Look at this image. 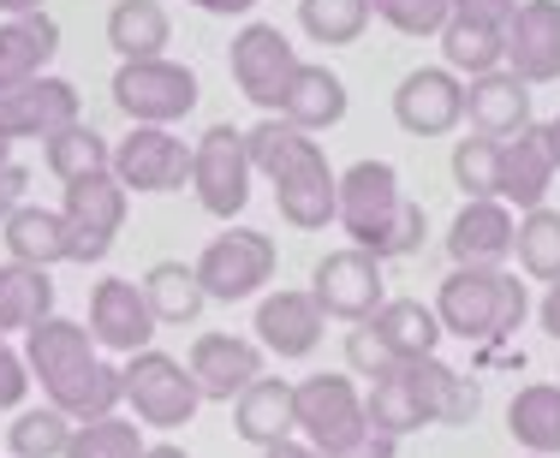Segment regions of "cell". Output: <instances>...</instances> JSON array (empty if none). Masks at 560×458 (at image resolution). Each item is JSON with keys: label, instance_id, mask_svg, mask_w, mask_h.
<instances>
[{"label": "cell", "instance_id": "obj_1", "mask_svg": "<svg viewBox=\"0 0 560 458\" xmlns=\"http://www.w3.org/2000/svg\"><path fill=\"white\" fill-rule=\"evenodd\" d=\"M24 363L31 381H43L48 406L66 411L72 423H96V416L119 411V369L102 363V345L90 340L84 321L48 316L24 333Z\"/></svg>", "mask_w": 560, "mask_h": 458}, {"label": "cell", "instance_id": "obj_2", "mask_svg": "<svg viewBox=\"0 0 560 458\" xmlns=\"http://www.w3.org/2000/svg\"><path fill=\"white\" fill-rule=\"evenodd\" d=\"M245 150H250V167L269 173L280 221L299 226V233H323V226H335L340 173L328 167L323 143H316L311 131H292L287 119H262V126L245 131Z\"/></svg>", "mask_w": 560, "mask_h": 458}, {"label": "cell", "instance_id": "obj_3", "mask_svg": "<svg viewBox=\"0 0 560 458\" xmlns=\"http://www.w3.org/2000/svg\"><path fill=\"white\" fill-rule=\"evenodd\" d=\"M335 226H346L358 250H370L376 262H399V256H418L430 238L423 203L399 197V173L388 161H358L340 173L335 185Z\"/></svg>", "mask_w": 560, "mask_h": 458}, {"label": "cell", "instance_id": "obj_4", "mask_svg": "<svg viewBox=\"0 0 560 458\" xmlns=\"http://www.w3.org/2000/svg\"><path fill=\"white\" fill-rule=\"evenodd\" d=\"M525 316H530V292H525V280L506 274V268H453L442 280V292H435V321H442V333H453V340H465V345H495Z\"/></svg>", "mask_w": 560, "mask_h": 458}, {"label": "cell", "instance_id": "obj_5", "mask_svg": "<svg viewBox=\"0 0 560 458\" xmlns=\"http://www.w3.org/2000/svg\"><path fill=\"white\" fill-rule=\"evenodd\" d=\"M119 406L138 416L143 428H162V435H173V428H185L197 416L203 394H197L185 357L155 352V345H150V352H131V363L119 369Z\"/></svg>", "mask_w": 560, "mask_h": 458}, {"label": "cell", "instance_id": "obj_6", "mask_svg": "<svg viewBox=\"0 0 560 458\" xmlns=\"http://www.w3.org/2000/svg\"><path fill=\"white\" fill-rule=\"evenodd\" d=\"M299 435L311 441L323 458H346L358 441L370 435V416H364V394H358L352 375H304L299 381Z\"/></svg>", "mask_w": 560, "mask_h": 458}, {"label": "cell", "instance_id": "obj_7", "mask_svg": "<svg viewBox=\"0 0 560 458\" xmlns=\"http://www.w3.org/2000/svg\"><path fill=\"white\" fill-rule=\"evenodd\" d=\"M191 268H197L203 298L245 304V298H257V292L275 280V238L257 233V226H226V233L209 238Z\"/></svg>", "mask_w": 560, "mask_h": 458}, {"label": "cell", "instance_id": "obj_8", "mask_svg": "<svg viewBox=\"0 0 560 458\" xmlns=\"http://www.w3.org/2000/svg\"><path fill=\"white\" fill-rule=\"evenodd\" d=\"M126 203H131V191L114 179V173H90V179L66 185V197H60V221H66V262L96 268L102 256L114 250L119 226H126Z\"/></svg>", "mask_w": 560, "mask_h": 458}, {"label": "cell", "instance_id": "obj_9", "mask_svg": "<svg viewBox=\"0 0 560 458\" xmlns=\"http://www.w3.org/2000/svg\"><path fill=\"white\" fill-rule=\"evenodd\" d=\"M250 150H245V131L233 126H209L203 138L191 143V191L203 214L215 221H238L250 203Z\"/></svg>", "mask_w": 560, "mask_h": 458}, {"label": "cell", "instance_id": "obj_10", "mask_svg": "<svg viewBox=\"0 0 560 458\" xmlns=\"http://www.w3.org/2000/svg\"><path fill=\"white\" fill-rule=\"evenodd\" d=\"M114 107L138 126H173L197 107V72L179 60H119Z\"/></svg>", "mask_w": 560, "mask_h": 458}, {"label": "cell", "instance_id": "obj_11", "mask_svg": "<svg viewBox=\"0 0 560 458\" xmlns=\"http://www.w3.org/2000/svg\"><path fill=\"white\" fill-rule=\"evenodd\" d=\"M388 268L376 262L370 250L346 245V250H328L323 262L311 268V298L323 304L328 321H346V328H358V321H370L382 304H388Z\"/></svg>", "mask_w": 560, "mask_h": 458}, {"label": "cell", "instance_id": "obj_12", "mask_svg": "<svg viewBox=\"0 0 560 458\" xmlns=\"http://www.w3.org/2000/svg\"><path fill=\"white\" fill-rule=\"evenodd\" d=\"M226 66H233V84L250 107L280 114V102H287V90H292V78H299L304 60L292 54V43L275 24H245V31L233 36V48H226Z\"/></svg>", "mask_w": 560, "mask_h": 458}, {"label": "cell", "instance_id": "obj_13", "mask_svg": "<svg viewBox=\"0 0 560 458\" xmlns=\"http://www.w3.org/2000/svg\"><path fill=\"white\" fill-rule=\"evenodd\" d=\"M114 179L138 197H167L191 185V143H179L167 126H131L114 143Z\"/></svg>", "mask_w": 560, "mask_h": 458}, {"label": "cell", "instance_id": "obj_14", "mask_svg": "<svg viewBox=\"0 0 560 458\" xmlns=\"http://www.w3.org/2000/svg\"><path fill=\"white\" fill-rule=\"evenodd\" d=\"M84 328H90V340L102 345V352H119V357H131V352H150V340H155V328L162 321L150 316V298H143V286L138 280H119V274H102L96 280V292H90V309H84Z\"/></svg>", "mask_w": 560, "mask_h": 458}, {"label": "cell", "instance_id": "obj_15", "mask_svg": "<svg viewBox=\"0 0 560 458\" xmlns=\"http://www.w3.org/2000/svg\"><path fill=\"white\" fill-rule=\"evenodd\" d=\"M465 119V84L447 66H418L394 84V126L411 138H447Z\"/></svg>", "mask_w": 560, "mask_h": 458}, {"label": "cell", "instance_id": "obj_16", "mask_svg": "<svg viewBox=\"0 0 560 458\" xmlns=\"http://www.w3.org/2000/svg\"><path fill=\"white\" fill-rule=\"evenodd\" d=\"M78 90L66 78H31L19 90H0V138L19 143V138H55V131L78 126Z\"/></svg>", "mask_w": 560, "mask_h": 458}, {"label": "cell", "instance_id": "obj_17", "mask_svg": "<svg viewBox=\"0 0 560 458\" xmlns=\"http://www.w3.org/2000/svg\"><path fill=\"white\" fill-rule=\"evenodd\" d=\"M250 328H257V345L269 357L299 363V357H311L316 345H323L328 316H323V304H316L311 292H287V286H280V292H269V298L257 304Z\"/></svg>", "mask_w": 560, "mask_h": 458}, {"label": "cell", "instance_id": "obj_18", "mask_svg": "<svg viewBox=\"0 0 560 458\" xmlns=\"http://www.w3.org/2000/svg\"><path fill=\"white\" fill-rule=\"evenodd\" d=\"M506 72L518 84H555L560 78V0H525L506 24Z\"/></svg>", "mask_w": 560, "mask_h": 458}, {"label": "cell", "instance_id": "obj_19", "mask_svg": "<svg viewBox=\"0 0 560 458\" xmlns=\"http://www.w3.org/2000/svg\"><path fill=\"white\" fill-rule=\"evenodd\" d=\"M518 221L501 197H483V203H465L447 226V256L453 268H501L513 256Z\"/></svg>", "mask_w": 560, "mask_h": 458}, {"label": "cell", "instance_id": "obj_20", "mask_svg": "<svg viewBox=\"0 0 560 458\" xmlns=\"http://www.w3.org/2000/svg\"><path fill=\"white\" fill-rule=\"evenodd\" d=\"M233 435L245 447H280L299 435V381L280 375H257L245 394L233 399Z\"/></svg>", "mask_w": 560, "mask_h": 458}, {"label": "cell", "instance_id": "obj_21", "mask_svg": "<svg viewBox=\"0 0 560 458\" xmlns=\"http://www.w3.org/2000/svg\"><path fill=\"white\" fill-rule=\"evenodd\" d=\"M185 369H191L203 399H238L262 375V345L238 340V333H203L191 345V357H185Z\"/></svg>", "mask_w": 560, "mask_h": 458}, {"label": "cell", "instance_id": "obj_22", "mask_svg": "<svg viewBox=\"0 0 560 458\" xmlns=\"http://www.w3.org/2000/svg\"><path fill=\"white\" fill-rule=\"evenodd\" d=\"M465 119H471V138H489V143H513L518 131H530V84H518L513 72H489V78H471L465 90Z\"/></svg>", "mask_w": 560, "mask_h": 458}, {"label": "cell", "instance_id": "obj_23", "mask_svg": "<svg viewBox=\"0 0 560 458\" xmlns=\"http://www.w3.org/2000/svg\"><path fill=\"white\" fill-rule=\"evenodd\" d=\"M549 185H555V155L542 143V126L518 131L513 143H501V203L530 214L549 203Z\"/></svg>", "mask_w": 560, "mask_h": 458}, {"label": "cell", "instance_id": "obj_24", "mask_svg": "<svg viewBox=\"0 0 560 458\" xmlns=\"http://www.w3.org/2000/svg\"><path fill=\"white\" fill-rule=\"evenodd\" d=\"M55 54H60V24L48 12L0 19V90H19L31 78H43Z\"/></svg>", "mask_w": 560, "mask_h": 458}, {"label": "cell", "instance_id": "obj_25", "mask_svg": "<svg viewBox=\"0 0 560 458\" xmlns=\"http://www.w3.org/2000/svg\"><path fill=\"white\" fill-rule=\"evenodd\" d=\"M346 84H340V72H328V66H299V78H292V90H287V102H280V119H287L292 131H335L340 119H346Z\"/></svg>", "mask_w": 560, "mask_h": 458}, {"label": "cell", "instance_id": "obj_26", "mask_svg": "<svg viewBox=\"0 0 560 458\" xmlns=\"http://www.w3.org/2000/svg\"><path fill=\"white\" fill-rule=\"evenodd\" d=\"M108 43L119 60H167L173 19L162 0H114L108 12Z\"/></svg>", "mask_w": 560, "mask_h": 458}, {"label": "cell", "instance_id": "obj_27", "mask_svg": "<svg viewBox=\"0 0 560 458\" xmlns=\"http://www.w3.org/2000/svg\"><path fill=\"white\" fill-rule=\"evenodd\" d=\"M370 328L382 333V345L399 357V363H418V357H435L442 345V321H435V304L423 298H388L370 316Z\"/></svg>", "mask_w": 560, "mask_h": 458}, {"label": "cell", "instance_id": "obj_28", "mask_svg": "<svg viewBox=\"0 0 560 458\" xmlns=\"http://www.w3.org/2000/svg\"><path fill=\"white\" fill-rule=\"evenodd\" d=\"M406 375H411V387H418V399H423V411H430V423H447V428H465L477 416V381H465L459 369H447L442 357H418V363H406Z\"/></svg>", "mask_w": 560, "mask_h": 458}, {"label": "cell", "instance_id": "obj_29", "mask_svg": "<svg viewBox=\"0 0 560 458\" xmlns=\"http://www.w3.org/2000/svg\"><path fill=\"white\" fill-rule=\"evenodd\" d=\"M0 238H7V256H12V262H24V268L66 262V221H60V209L19 203L7 214V226H0Z\"/></svg>", "mask_w": 560, "mask_h": 458}, {"label": "cell", "instance_id": "obj_30", "mask_svg": "<svg viewBox=\"0 0 560 458\" xmlns=\"http://www.w3.org/2000/svg\"><path fill=\"white\" fill-rule=\"evenodd\" d=\"M506 435L530 458H555L560 453V381L518 387L513 406H506Z\"/></svg>", "mask_w": 560, "mask_h": 458}, {"label": "cell", "instance_id": "obj_31", "mask_svg": "<svg viewBox=\"0 0 560 458\" xmlns=\"http://www.w3.org/2000/svg\"><path fill=\"white\" fill-rule=\"evenodd\" d=\"M48 316H55V280H48V268H24V262L0 268V340L7 333H31Z\"/></svg>", "mask_w": 560, "mask_h": 458}, {"label": "cell", "instance_id": "obj_32", "mask_svg": "<svg viewBox=\"0 0 560 458\" xmlns=\"http://www.w3.org/2000/svg\"><path fill=\"white\" fill-rule=\"evenodd\" d=\"M364 416H370V428H376V435H394V441H406L411 428H430V411H423V399H418V387H411L406 363H394L388 375H376V381H370Z\"/></svg>", "mask_w": 560, "mask_h": 458}, {"label": "cell", "instance_id": "obj_33", "mask_svg": "<svg viewBox=\"0 0 560 458\" xmlns=\"http://www.w3.org/2000/svg\"><path fill=\"white\" fill-rule=\"evenodd\" d=\"M138 286H143L150 316L162 321V328H185V321H197V316H203V304H209L203 286H197V268H185V262H155Z\"/></svg>", "mask_w": 560, "mask_h": 458}, {"label": "cell", "instance_id": "obj_34", "mask_svg": "<svg viewBox=\"0 0 560 458\" xmlns=\"http://www.w3.org/2000/svg\"><path fill=\"white\" fill-rule=\"evenodd\" d=\"M442 60H447V72H465V78L501 72V66H506V31H495V24H477V19H447Z\"/></svg>", "mask_w": 560, "mask_h": 458}, {"label": "cell", "instance_id": "obj_35", "mask_svg": "<svg viewBox=\"0 0 560 458\" xmlns=\"http://www.w3.org/2000/svg\"><path fill=\"white\" fill-rule=\"evenodd\" d=\"M43 161H48V173H55L60 185H78V179H90V173H108L114 167V143L102 138L96 126H66L55 131V138L43 143Z\"/></svg>", "mask_w": 560, "mask_h": 458}, {"label": "cell", "instance_id": "obj_36", "mask_svg": "<svg viewBox=\"0 0 560 458\" xmlns=\"http://www.w3.org/2000/svg\"><path fill=\"white\" fill-rule=\"evenodd\" d=\"M513 256H518V268H525L530 280H542V286H555V280H560V214L549 203L518 214Z\"/></svg>", "mask_w": 560, "mask_h": 458}, {"label": "cell", "instance_id": "obj_37", "mask_svg": "<svg viewBox=\"0 0 560 458\" xmlns=\"http://www.w3.org/2000/svg\"><path fill=\"white\" fill-rule=\"evenodd\" d=\"M370 24V0H299V31L323 48H352Z\"/></svg>", "mask_w": 560, "mask_h": 458}, {"label": "cell", "instance_id": "obj_38", "mask_svg": "<svg viewBox=\"0 0 560 458\" xmlns=\"http://www.w3.org/2000/svg\"><path fill=\"white\" fill-rule=\"evenodd\" d=\"M72 416L55 411V406H36V411H19L7 428V453L12 458H66V441H72Z\"/></svg>", "mask_w": 560, "mask_h": 458}, {"label": "cell", "instance_id": "obj_39", "mask_svg": "<svg viewBox=\"0 0 560 458\" xmlns=\"http://www.w3.org/2000/svg\"><path fill=\"white\" fill-rule=\"evenodd\" d=\"M66 458H143V435L138 416H96V423H78L66 441Z\"/></svg>", "mask_w": 560, "mask_h": 458}, {"label": "cell", "instance_id": "obj_40", "mask_svg": "<svg viewBox=\"0 0 560 458\" xmlns=\"http://www.w3.org/2000/svg\"><path fill=\"white\" fill-rule=\"evenodd\" d=\"M453 185H459L465 203L501 197V143H489V138H459L453 143Z\"/></svg>", "mask_w": 560, "mask_h": 458}, {"label": "cell", "instance_id": "obj_41", "mask_svg": "<svg viewBox=\"0 0 560 458\" xmlns=\"http://www.w3.org/2000/svg\"><path fill=\"white\" fill-rule=\"evenodd\" d=\"M370 19H382L399 36H442L453 7L447 0H370Z\"/></svg>", "mask_w": 560, "mask_h": 458}, {"label": "cell", "instance_id": "obj_42", "mask_svg": "<svg viewBox=\"0 0 560 458\" xmlns=\"http://www.w3.org/2000/svg\"><path fill=\"white\" fill-rule=\"evenodd\" d=\"M346 363H352L364 381H376V375H388L399 357L388 352V345H382V333L370 328V321H358V328H346Z\"/></svg>", "mask_w": 560, "mask_h": 458}, {"label": "cell", "instance_id": "obj_43", "mask_svg": "<svg viewBox=\"0 0 560 458\" xmlns=\"http://www.w3.org/2000/svg\"><path fill=\"white\" fill-rule=\"evenodd\" d=\"M24 394H31V363H24V352H12L0 340V411H19Z\"/></svg>", "mask_w": 560, "mask_h": 458}, {"label": "cell", "instance_id": "obj_44", "mask_svg": "<svg viewBox=\"0 0 560 458\" xmlns=\"http://www.w3.org/2000/svg\"><path fill=\"white\" fill-rule=\"evenodd\" d=\"M453 19H477V24H495V31H506L518 12V0H447Z\"/></svg>", "mask_w": 560, "mask_h": 458}, {"label": "cell", "instance_id": "obj_45", "mask_svg": "<svg viewBox=\"0 0 560 458\" xmlns=\"http://www.w3.org/2000/svg\"><path fill=\"white\" fill-rule=\"evenodd\" d=\"M24 185H31V167H19V161L0 167V226H7V214L24 203Z\"/></svg>", "mask_w": 560, "mask_h": 458}, {"label": "cell", "instance_id": "obj_46", "mask_svg": "<svg viewBox=\"0 0 560 458\" xmlns=\"http://www.w3.org/2000/svg\"><path fill=\"white\" fill-rule=\"evenodd\" d=\"M394 453H399V441H394V435H376V428H370V435L358 441V447L346 453V458H394Z\"/></svg>", "mask_w": 560, "mask_h": 458}, {"label": "cell", "instance_id": "obj_47", "mask_svg": "<svg viewBox=\"0 0 560 458\" xmlns=\"http://www.w3.org/2000/svg\"><path fill=\"white\" fill-rule=\"evenodd\" d=\"M191 7H197V12H215V19H245L257 0H191Z\"/></svg>", "mask_w": 560, "mask_h": 458}, {"label": "cell", "instance_id": "obj_48", "mask_svg": "<svg viewBox=\"0 0 560 458\" xmlns=\"http://www.w3.org/2000/svg\"><path fill=\"white\" fill-rule=\"evenodd\" d=\"M537 321H542V333L549 340H560V280L549 286V298H542V309H537Z\"/></svg>", "mask_w": 560, "mask_h": 458}, {"label": "cell", "instance_id": "obj_49", "mask_svg": "<svg viewBox=\"0 0 560 458\" xmlns=\"http://www.w3.org/2000/svg\"><path fill=\"white\" fill-rule=\"evenodd\" d=\"M262 458H323L311 441H280V447H262Z\"/></svg>", "mask_w": 560, "mask_h": 458}, {"label": "cell", "instance_id": "obj_50", "mask_svg": "<svg viewBox=\"0 0 560 458\" xmlns=\"http://www.w3.org/2000/svg\"><path fill=\"white\" fill-rule=\"evenodd\" d=\"M31 12H43V0H0V19H31Z\"/></svg>", "mask_w": 560, "mask_h": 458}, {"label": "cell", "instance_id": "obj_51", "mask_svg": "<svg viewBox=\"0 0 560 458\" xmlns=\"http://www.w3.org/2000/svg\"><path fill=\"white\" fill-rule=\"evenodd\" d=\"M542 143H549V155H555V173H560V114L542 126Z\"/></svg>", "mask_w": 560, "mask_h": 458}, {"label": "cell", "instance_id": "obj_52", "mask_svg": "<svg viewBox=\"0 0 560 458\" xmlns=\"http://www.w3.org/2000/svg\"><path fill=\"white\" fill-rule=\"evenodd\" d=\"M143 458H185L179 447H143Z\"/></svg>", "mask_w": 560, "mask_h": 458}]
</instances>
